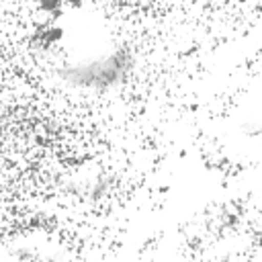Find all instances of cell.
<instances>
[{
  "mask_svg": "<svg viewBox=\"0 0 262 262\" xmlns=\"http://www.w3.org/2000/svg\"><path fill=\"white\" fill-rule=\"evenodd\" d=\"M37 4L55 23L59 18H66V16L74 14L82 6V0H37Z\"/></svg>",
  "mask_w": 262,
  "mask_h": 262,
  "instance_id": "cell-2",
  "label": "cell"
},
{
  "mask_svg": "<svg viewBox=\"0 0 262 262\" xmlns=\"http://www.w3.org/2000/svg\"><path fill=\"white\" fill-rule=\"evenodd\" d=\"M129 68V55L125 49L108 47L102 51L86 53L74 61H66L59 76L78 88L86 90H106L115 86Z\"/></svg>",
  "mask_w": 262,
  "mask_h": 262,
  "instance_id": "cell-1",
  "label": "cell"
}]
</instances>
